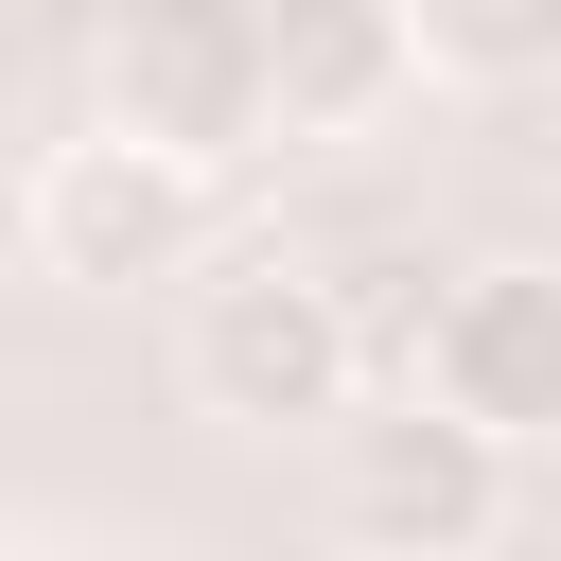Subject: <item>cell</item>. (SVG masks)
<instances>
[{
  "instance_id": "cell-1",
  "label": "cell",
  "mask_w": 561,
  "mask_h": 561,
  "mask_svg": "<svg viewBox=\"0 0 561 561\" xmlns=\"http://www.w3.org/2000/svg\"><path fill=\"white\" fill-rule=\"evenodd\" d=\"M175 368H193V403H210V421H245V438H280V421H351V386H368V316H351V280H333V263L245 245V263H210V280H193Z\"/></svg>"
},
{
  "instance_id": "cell-2",
  "label": "cell",
  "mask_w": 561,
  "mask_h": 561,
  "mask_svg": "<svg viewBox=\"0 0 561 561\" xmlns=\"http://www.w3.org/2000/svg\"><path fill=\"white\" fill-rule=\"evenodd\" d=\"M18 245H35L53 280H88V298L193 280V263H210V158H175V140H140V123H88V140L35 158Z\"/></svg>"
},
{
  "instance_id": "cell-3",
  "label": "cell",
  "mask_w": 561,
  "mask_h": 561,
  "mask_svg": "<svg viewBox=\"0 0 561 561\" xmlns=\"http://www.w3.org/2000/svg\"><path fill=\"white\" fill-rule=\"evenodd\" d=\"M508 526V438L456 421L438 386H386L333 421V543L351 561H473Z\"/></svg>"
},
{
  "instance_id": "cell-4",
  "label": "cell",
  "mask_w": 561,
  "mask_h": 561,
  "mask_svg": "<svg viewBox=\"0 0 561 561\" xmlns=\"http://www.w3.org/2000/svg\"><path fill=\"white\" fill-rule=\"evenodd\" d=\"M403 386H438V403L491 421L508 456L561 438V263H456V280L421 298V368H403Z\"/></svg>"
},
{
  "instance_id": "cell-5",
  "label": "cell",
  "mask_w": 561,
  "mask_h": 561,
  "mask_svg": "<svg viewBox=\"0 0 561 561\" xmlns=\"http://www.w3.org/2000/svg\"><path fill=\"white\" fill-rule=\"evenodd\" d=\"M105 123H140V140H175V158H228V140H263L280 105H263V0H140L123 35H105Z\"/></svg>"
},
{
  "instance_id": "cell-6",
  "label": "cell",
  "mask_w": 561,
  "mask_h": 561,
  "mask_svg": "<svg viewBox=\"0 0 561 561\" xmlns=\"http://www.w3.org/2000/svg\"><path fill=\"white\" fill-rule=\"evenodd\" d=\"M403 70H421L403 53V0H263V105H280V140L368 123Z\"/></svg>"
},
{
  "instance_id": "cell-7",
  "label": "cell",
  "mask_w": 561,
  "mask_h": 561,
  "mask_svg": "<svg viewBox=\"0 0 561 561\" xmlns=\"http://www.w3.org/2000/svg\"><path fill=\"white\" fill-rule=\"evenodd\" d=\"M403 53L438 88H543L561 70V0H403Z\"/></svg>"
}]
</instances>
